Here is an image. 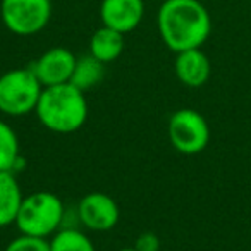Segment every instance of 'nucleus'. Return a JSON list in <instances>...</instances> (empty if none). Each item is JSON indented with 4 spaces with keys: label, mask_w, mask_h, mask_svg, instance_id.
<instances>
[{
    "label": "nucleus",
    "mask_w": 251,
    "mask_h": 251,
    "mask_svg": "<svg viewBox=\"0 0 251 251\" xmlns=\"http://www.w3.org/2000/svg\"><path fill=\"white\" fill-rule=\"evenodd\" d=\"M160 38L172 52L200 49L212 33V18L200 0H165L157 14Z\"/></svg>",
    "instance_id": "f257e3e1"
},
{
    "label": "nucleus",
    "mask_w": 251,
    "mask_h": 251,
    "mask_svg": "<svg viewBox=\"0 0 251 251\" xmlns=\"http://www.w3.org/2000/svg\"><path fill=\"white\" fill-rule=\"evenodd\" d=\"M169 140L172 147L184 155L200 153L210 141L206 119L193 108H181L169 119Z\"/></svg>",
    "instance_id": "423d86ee"
},
{
    "label": "nucleus",
    "mask_w": 251,
    "mask_h": 251,
    "mask_svg": "<svg viewBox=\"0 0 251 251\" xmlns=\"http://www.w3.org/2000/svg\"><path fill=\"white\" fill-rule=\"evenodd\" d=\"M35 112L49 131L71 134L79 131L86 122L88 101L83 91L74 84H55L43 88Z\"/></svg>",
    "instance_id": "f03ea898"
},
{
    "label": "nucleus",
    "mask_w": 251,
    "mask_h": 251,
    "mask_svg": "<svg viewBox=\"0 0 251 251\" xmlns=\"http://www.w3.org/2000/svg\"><path fill=\"white\" fill-rule=\"evenodd\" d=\"M74 66H76V57L71 50L64 47H53L43 52L29 67L38 77L42 86L47 88L69 83Z\"/></svg>",
    "instance_id": "6e6552de"
},
{
    "label": "nucleus",
    "mask_w": 251,
    "mask_h": 251,
    "mask_svg": "<svg viewBox=\"0 0 251 251\" xmlns=\"http://www.w3.org/2000/svg\"><path fill=\"white\" fill-rule=\"evenodd\" d=\"M64 215V203L55 193L36 191L23 198L14 224L21 234L47 239L59 230Z\"/></svg>",
    "instance_id": "7ed1b4c3"
},
{
    "label": "nucleus",
    "mask_w": 251,
    "mask_h": 251,
    "mask_svg": "<svg viewBox=\"0 0 251 251\" xmlns=\"http://www.w3.org/2000/svg\"><path fill=\"white\" fill-rule=\"evenodd\" d=\"M43 91L31 67L11 69L0 76V112L21 117L33 112Z\"/></svg>",
    "instance_id": "20e7f679"
},
{
    "label": "nucleus",
    "mask_w": 251,
    "mask_h": 251,
    "mask_svg": "<svg viewBox=\"0 0 251 251\" xmlns=\"http://www.w3.org/2000/svg\"><path fill=\"white\" fill-rule=\"evenodd\" d=\"M23 198L25 196L14 172L0 171V227L16 222Z\"/></svg>",
    "instance_id": "9b49d317"
},
{
    "label": "nucleus",
    "mask_w": 251,
    "mask_h": 251,
    "mask_svg": "<svg viewBox=\"0 0 251 251\" xmlns=\"http://www.w3.org/2000/svg\"><path fill=\"white\" fill-rule=\"evenodd\" d=\"M105 77V64L95 59L91 53L83 55L76 59V66H74L73 76H71V84L81 90L83 93L97 88L98 84L103 81Z\"/></svg>",
    "instance_id": "ddd939ff"
},
{
    "label": "nucleus",
    "mask_w": 251,
    "mask_h": 251,
    "mask_svg": "<svg viewBox=\"0 0 251 251\" xmlns=\"http://www.w3.org/2000/svg\"><path fill=\"white\" fill-rule=\"evenodd\" d=\"M50 251H95V244L79 229L67 227L53 234L50 241Z\"/></svg>",
    "instance_id": "2eb2a0df"
},
{
    "label": "nucleus",
    "mask_w": 251,
    "mask_h": 251,
    "mask_svg": "<svg viewBox=\"0 0 251 251\" xmlns=\"http://www.w3.org/2000/svg\"><path fill=\"white\" fill-rule=\"evenodd\" d=\"M143 16V0H101L100 19L103 26L122 35L134 31L140 26Z\"/></svg>",
    "instance_id": "1a4fd4ad"
},
{
    "label": "nucleus",
    "mask_w": 251,
    "mask_h": 251,
    "mask_svg": "<svg viewBox=\"0 0 251 251\" xmlns=\"http://www.w3.org/2000/svg\"><path fill=\"white\" fill-rule=\"evenodd\" d=\"M117 251H138V250L133 246V248H122V250H117Z\"/></svg>",
    "instance_id": "a211bd4d"
},
{
    "label": "nucleus",
    "mask_w": 251,
    "mask_h": 251,
    "mask_svg": "<svg viewBox=\"0 0 251 251\" xmlns=\"http://www.w3.org/2000/svg\"><path fill=\"white\" fill-rule=\"evenodd\" d=\"M124 50V35L107 26H101L90 38V53L103 64H110L121 57Z\"/></svg>",
    "instance_id": "f8f14e48"
},
{
    "label": "nucleus",
    "mask_w": 251,
    "mask_h": 251,
    "mask_svg": "<svg viewBox=\"0 0 251 251\" xmlns=\"http://www.w3.org/2000/svg\"><path fill=\"white\" fill-rule=\"evenodd\" d=\"M77 215L86 229L95 232H105L117 226L121 212H119V205L110 195L93 191L81 198L77 205Z\"/></svg>",
    "instance_id": "0eeeda50"
},
{
    "label": "nucleus",
    "mask_w": 251,
    "mask_h": 251,
    "mask_svg": "<svg viewBox=\"0 0 251 251\" xmlns=\"http://www.w3.org/2000/svg\"><path fill=\"white\" fill-rule=\"evenodd\" d=\"M174 69L177 79L189 88L203 86L212 74V66H210L208 57L200 49L179 52L177 57H176Z\"/></svg>",
    "instance_id": "9d476101"
},
{
    "label": "nucleus",
    "mask_w": 251,
    "mask_h": 251,
    "mask_svg": "<svg viewBox=\"0 0 251 251\" xmlns=\"http://www.w3.org/2000/svg\"><path fill=\"white\" fill-rule=\"evenodd\" d=\"M134 248L138 251H162L160 250V237L155 232H141L140 236L136 237V243H134Z\"/></svg>",
    "instance_id": "f3484780"
},
{
    "label": "nucleus",
    "mask_w": 251,
    "mask_h": 251,
    "mask_svg": "<svg viewBox=\"0 0 251 251\" xmlns=\"http://www.w3.org/2000/svg\"><path fill=\"white\" fill-rule=\"evenodd\" d=\"M23 158L19 155V140L16 131L5 121H0V171L16 172Z\"/></svg>",
    "instance_id": "4468645a"
},
{
    "label": "nucleus",
    "mask_w": 251,
    "mask_h": 251,
    "mask_svg": "<svg viewBox=\"0 0 251 251\" xmlns=\"http://www.w3.org/2000/svg\"><path fill=\"white\" fill-rule=\"evenodd\" d=\"M0 16L5 28L19 36L40 33L52 18L50 0H2Z\"/></svg>",
    "instance_id": "39448f33"
},
{
    "label": "nucleus",
    "mask_w": 251,
    "mask_h": 251,
    "mask_svg": "<svg viewBox=\"0 0 251 251\" xmlns=\"http://www.w3.org/2000/svg\"><path fill=\"white\" fill-rule=\"evenodd\" d=\"M4 251H50V241H47L45 237L21 234L19 237L12 239Z\"/></svg>",
    "instance_id": "dca6fc26"
}]
</instances>
